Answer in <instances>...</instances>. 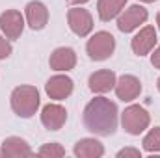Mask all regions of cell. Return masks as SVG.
Wrapping results in <instances>:
<instances>
[{
	"label": "cell",
	"instance_id": "20",
	"mask_svg": "<svg viewBox=\"0 0 160 158\" xmlns=\"http://www.w3.org/2000/svg\"><path fill=\"white\" fill-rule=\"evenodd\" d=\"M11 52H13V47H11L9 39H8L4 34H0V60L9 58V56H11Z\"/></svg>",
	"mask_w": 160,
	"mask_h": 158
},
{
	"label": "cell",
	"instance_id": "24",
	"mask_svg": "<svg viewBox=\"0 0 160 158\" xmlns=\"http://www.w3.org/2000/svg\"><path fill=\"white\" fill-rule=\"evenodd\" d=\"M140 2H143V4H153V2H157V0H140Z\"/></svg>",
	"mask_w": 160,
	"mask_h": 158
},
{
	"label": "cell",
	"instance_id": "4",
	"mask_svg": "<svg viewBox=\"0 0 160 158\" xmlns=\"http://www.w3.org/2000/svg\"><path fill=\"white\" fill-rule=\"evenodd\" d=\"M116 50V37L110 32H95L88 43H86V52L93 62H104L108 60Z\"/></svg>",
	"mask_w": 160,
	"mask_h": 158
},
{
	"label": "cell",
	"instance_id": "26",
	"mask_svg": "<svg viewBox=\"0 0 160 158\" xmlns=\"http://www.w3.org/2000/svg\"><path fill=\"white\" fill-rule=\"evenodd\" d=\"M157 87H158V91H160V78H158V82H157Z\"/></svg>",
	"mask_w": 160,
	"mask_h": 158
},
{
	"label": "cell",
	"instance_id": "21",
	"mask_svg": "<svg viewBox=\"0 0 160 158\" xmlns=\"http://www.w3.org/2000/svg\"><path fill=\"white\" fill-rule=\"evenodd\" d=\"M123 156H132V158H142V153L140 149H134V147H125L118 153V158H123Z\"/></svg>",
	"mask_w": 160,
	"mask_h": 158
},
{
	"label": "cell",
	"instance_id": "10",
	"mask_svg": "<svg viewBox=\"0 0 160 158\" xmlns=\"http://www.w3.org/2000/svg\"><path fill=\"white\" fill-rule=\"evenodd\" d=\"M114 89H116V95H118L119 101L132 102L142 93V82H140V78H136L134 75H123V77L118 78Z\"/></svg>",
	"mask_w": 160,
	"mask_h": 158
},
{
	"label": "cell",
	"instance_id": "5",
	"mask_svg": "<svg viewBox=\"0 0 160 158\" xmlns=\"http://www.w3.org/2000/svg\"><path fill=\"white\" fill-rule=\"evenodd\" d=\"M147 17H149V13H147V9L143 6H140V4L128 6L127 9L121 11L119 17H118V28L123 34H130L136 28H140L142 24H145Z\"/></svg>",
	"mask_w": 160,
	"mask_h": 158
},
{
	"label": "cell",
	"instance_id": "19",
	"mask_svg": "<svg viewBox=\"0 0 160 158\" xmlns=\"http://www.w3.org/2000/svg\"><path fill=\"white\" fill-rule=\"evenodd\" d=\"M38 155L43 158H62L65 156V149L60 145V143H45L43 147H39V151H38Z\"/></svg>",
	"mask_w": 160,
	"mask_h": 158
},
{
	"label": "cell",
	"instance_id": "16",
	"mask_svg": "<svg viewBox=\"0 0 160 158\" xmlns=\"http://www.w3.org/2000/svg\"><path fill=\"white\" fill-rule=\"evenodd\" d=\"M73 153L78 158H101L104 156V145L95 138H82L75 143Z\"/></svg>",
	"mask_w": 160,
	"mask_h": 158
},
{
	"label": "cell",
	"instance_id": "17",
	"mask_svg": "<svg viewBox=\"0 0 160 158\" xmlns=\"http://www.w3.org/2000/svg\"><path fill=\"white\" fill-rule=\"evenodd\" d=\"M127 6V0H99L97 2V13L102 22H110L116 19Z\"/></svg>",
	"mask_w": 160,
	"mask_h": 158
},
{
	"label": "cell",
	"instance_id": "15",
	"mask_svg": "<svg viewBox=\"0 0 160 158\" xmlns=\"http://www.w3.org/2000/svg\"><path fill=\"white\" fill-rule=\"evenodd\" d=\"M32 155H34L32 147L19 136H9L2 141V156L22 158V156H32Z\"/></svg>",
	"mask_w": 160,
	"mask_h": 158
},
{
	"label": "cell",
	"instance_id": "2",
	"mask_svg": "<svg viewBox=\"0 0 160 158\" xmlns=\"http://www.w3.org/2000/svg\"><path fill=\"white\" fill-rule=\"evenodd\" d=\"M39 102V91L34 86H19L9 95V104H11L13 114L22 119L36 116Z\"/></svg>",
	"mask_w": 160,
	"mask_h": 158
},
{
	"label": "cell",
	"instance_id": "23",
	"mask_svg": "<svg viewBox=\"0 0 160 158\" xmlns=\"http://www.w3.org/2000/svg\"><path fill=\"white\" fill-rule=\"evenodd\" d=\"M86 2H89V0H67V4H71V6H82Z\"/></svg>",
	"mask_w": 160,
	"mask_h": 158
},
{
	"label": "cell",
	"instance_id": "22",
	"mask_svg": "<svg viewBox=\"0 0 160 158\" xmlns=\"http://www.w3.org/2000/svg\"><path fill=\"white\" fill-rule=\"evenodd\" d=\"M151 63H153V67L160 69V45L155 48V52L151 54Z\"/></svg>",
	"mask_w": 160,
	"mask_h": 158
},
{
	"label": "cell",
	"instance_id": "27",
	"mask_svg": "<svg viewBox=\"0 0 160 158\" xmlns=\"http://www.w3.org/2000/svg\"><path fill=\"white\" fill-rule=\"evenodd\" d=\"M0 156H2V147H0Z\"/></svg>",
	"mask_w": 160,
	"mask_h": 158
},
{
	"label": "cell",
	"instance_id": "18",
	"mask_svg": "<svg viewBox=\"0 0 160 158\" xmlns=\"http://www.w3.org/2000/svg\"><path fill=\"white\" fill-rule=\"evenodd\" d=\"M143 149L147 153H160V126L151 128L143 138Z\"/></svg>",
	"mask_w": 160,
	"mask_h": 158
},
{
	"label": "cell",
	"instance_id": "6",
	"mask_svg": "<svg viewBox=\"0 0 160 158\" xmlns=\"http://www.w3.org/2000/svg\"><path fill=\"white\" fill-rule=\"evenodd\" d=\"M67 22L71 32L78 37H88L93 30V17L88 9L82 7H71L67 11Z\"/></svg>",
	"mask_w": 160,
	"mask_h": 158
},
{
	"label": "cell",
	"instance_id": "25",
	"mask_svg": "<svg viewBox=\"0 0 160 158\" xmlns=\"http://www.w3.org/2000/svg\"><path fill=\"white\" fill-rule=\"evenodd\" d=\"M157 24H158V28H160V11H158V15H157Z\"/></svg>",
	"mask_w": 160,
	"mask_h": 158
},
{
	"label": "cell",
	"instance_id": "8",
	"mask_svg": "<svg viewBox=\"0 0 160 158\" xmlns=\"http://www.w3.org/2000/svg\"><path fill=\"white\" fill-rule=\"evenodd\" d=\"M75 89V82L73 78H69L67 75H54L47 80L45 84V91L50 99L54 101H63L67 99Z\"/></svg>",
	"mask_w": 160,
	"mask_h": 158
},
{
	"label": "cell",
	"instance_id": "9",
	"mask_svg": "<svg viewBox=\"0 0 160 158\" xmlns=\"http://www.w3.org/2000/svg\"><path fill=\"white\" fill-rule=\"evenodd\" d=\"M48 65H50V69H54L58 73H67V71L75 69V65H77V52L71 47H58L52 50V54L48 58Z\"/></svg>",
	"mask_w": 160,
	"mask_h": 158
},
{
	"label": "cell",
	"instance_id": "11",
	"mask_svg": "<svg viewBox=\"0 0 160 158\" xmlns=\"http://www.w3.org/2000/svg\"><path fill=\"white\" fill-rule=\"evenodd\" d=\"M157 41H158V37H157L155 26H143V28L132 37L130 47H132V50H134L136 56H145V54H151V52H153Z\"/></svg>",
	"mask_w": 160,
	"mask_h": 158
},
{
	"label": "cell",
	"instance_id": "12",
	"mask_svg": "<svg viewBox=\"0 0 160 158\" xmlns=\"http://www.w3.org/2000/svg\"><path fill=\"white\" fill-rule=\"evenodd\" d=\"M67 121V110L60 104L48 102L41 110V123L48 130H60Z\"/></svg>",
	"mask_w": 160,
	"mask_h": 158
},
{
	"label": "cell",
	"instance_id": "7",
	"mask_svg": "<svg viewBox=\"0 0 160 158\" xmlns=\"http://www.w3.org/2000/svg\"><path fill=\"white\" fill-rule=\"evenodd\" d=\"M0 30L8 39H19L24 30V17L17 9H6L0 15Z\"/></svg>",
	"mask_w": 160,
	"mask_h": 158
},
{
	"label": "cell",
	"instance_id": "13",
	"mask_svg": "<svg viewBox=\"0 0 160 158\" xmlns=\"http://www.w3.org/2000/svg\"><path fill=\"white\" fill-rule=\"evenodd\" d=\"M24 19L32 30H43L48 22V9L39 0L28 2L24 7Z\"/></svg>",
	"mask_w": 160,
	"mask_h": 158
},
{
	"label": "cell",
	"instance_id": "3",
	"mask_svg": "<svg viewBox=\"0 0 160 158\" xmlns=\"http://www.w3.org/2000/svg\"><path fill=\"white\" fill-rule=\"evenodd\" d=\"M149 125H151V116L140 104H130L121 114V126L130 136H140L145 128H149Z\"/></svg>",
	"mask_w": 160,
	"mask_h": 158
},
{
	"label": "cell",
	"instance_id": "14",
	"mask_svg": "<svg viewBox=\"0 0 160 158\" xmlns=\"http://www.w3.org/2000/svg\"><path fill=\"white\" fill-rule=\"evenodd\" d=\"M116 73L114 71H110V69H101V71H95L89 80H88V86H89V89L93 91V93H97V95H102V93H108V91H112L114 87H116Z\"/></svg>",
	"mask_w": 160,
	"mask_h": 158
},
{
	"label": "cell",
	"instance_id": "1",
	"mask_svg": "<svg viewBox=\"0 0 160 158\" xmlns=\"http://www.w3.org/2000/svg\"><path fill=\"white\" fill-rule=\"evenodd\" d=\"M118 106L106 97L91 99L84 108V126L95 136H114L118 130Z\"/></svg>",
	"mask_w": 160,
	"mask_h": 158
}]
</instances>
